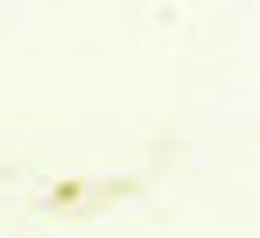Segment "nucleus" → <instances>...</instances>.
I'll list each match as a JSON object with an SVG mask.
<instances>
[]
</instances>
